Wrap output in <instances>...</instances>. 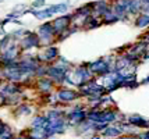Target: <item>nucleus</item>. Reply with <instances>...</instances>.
I'll return each mask as SVG.
<instances>
[{
    "label": "nucleus",
    "instance_id": "1",
    "mask_svg": "<svg viewBox=\"0 0 149 139\" xmlns=\"http://www.w3.org/2000/svg\"><path fill=\"white\" fill-rule=\"evenodd\" d=\"M54 93H56V96H57L58 102H60L63 106L72 104L74 102L82 99L77 88H68V86H65V85L57 86L56 91H54Z\"/></svg>",
    "mask_w": 149,
    "mask_h": 139
},
{
    "label": "nucleus",
    "instance_id": "2",
    "mask_svg": "<svg viewBox=\"0 0 149 139\" xmlns=\"http://www.w3.org/2000/svg\"><path fill=\"white\" fill-rule=\"evenodd\" d=\"M52 24H53V28H54V32H56V36H57L60 32L65 31L67 28H70L72 25V13L58 15L57 18L52 20Z\"/></svg>",
    "mask_w": 149,
    "mask_h": 139
},
{
    "label": "nucleus",
    "instance_id": "3",
    "mask_svg": "<svg viewBox=\"0 0 149 139\" xmlns=\"http://www.w3.org/2000/svg\"><path fill=\"white\" fill-rule=\"evenodd\" d=\"M56 84L53 82L49 77H43V78H36L35 80V89L38 93H53L56 91Z\"/></svg>",
    "mask_w": 149,
    "mask_h": 139
},
{
    "label": "nucleus",
    "instance_id": "4",
    "mask_svg": "<svg viewBox=\"0 0 149 139\" xmlns=\"http://www.w3.org/2000/svg\"><path fill=\"white\" fill-rule=\"evenodd\" d=\"M127 122H128L130 125L135 127L136 129H139V131L149 129V118L148 117H143L141 114H136V113L127 115Z\"/></svg>",
    "mask_w": 149,
    "mask_h": 139
},
{
    "label": "nucleus",
    "instance_id": "5",
    "mask_svg": "<svg viewBox=\"0 0 149 139\" xmlns=\"http://www.w3.org/2000/svg\"><path fill=\"white\" fill-rule=\"evenodd\" d=\"M100 135H102V138H106V139H117L123 135V131H121L120 127L114 122V124H110Z\"/></svg>",
    "mask_w": 149,
    "mask_h": 139
},
{
    "label": "nucleus",
    "instance_id": "6",
    "mask_svg": "<svg viewBox=\"0 0 149 139\" xmlns=\"http://www.w3.org/2000/svg\"><path fill=\"white\" fill-rule=\"evenodd\" d=\"M134 27L138 29H148L149 28V14L141 13L136 17H134Z\"/></svg>",
    "mask_w": 149,
    "mask_h": 139
},
{
    "label": "nucleus",
    "instance_id": "7",
    "mask_svg": "<svg viewBox=\"0 0 149 139\" xmlns=\"http://www.w3.org/2000/svg\"><path fill=\"white\" fill-rule=\"evenodd\" d=\"M145 0H130V6H128V14L134 18L138 14L142 13V7Z\"/></svg>",
    "mask_w": 149,
    "mask_h": 139
},
{
    "label": "nucleus",
    "instance_id": "8",
    "mask_svg": "<svg viewBox=\"0 0 149 139\" xmlns=\"http://www.w3.org/2000/svg\"><path fill=\"white\" fill-rule=\"evenodd\" d=\"M32 106L28 103H19L18 106H15L14 110V115L15 117H25V115H31L32 114Z\"/></svg>",
    "mask_w": 149,
    "mask_h": 139
},
{
    "label": "nucleus",
    "instance_id": "9",
    "mask_svg": "<svg viewBox=\"0 0 149 139\" xmlns=\"http://www.w3.org/2000/svg\"><path fill=\"white\" fill-rule=\"evenodd\" d=\"M102 21H103V25H111V24H116L120 21V18L117 17L116 14L113 13V10H111V7L106 11V13L102 15Z\"/></svg>",
    "mask_w": 149,
    "mask_h": 139
},
{
    "label": "nucleus",
    "instance_id": "10",
    "mask_svg": "<svg viewBox=\"0 0 149 139\" xmlns=\"http://www.w3.org/2000/svg\"><path fill=\"white\" fill-rule=\"evenodd\" d=\"M46 6V0H33L31 7L32 8H36V10H40V8H43Z\"/></svg>",
    "mask_w": 149,
    "mask_h": 139
},
{
    "label": "nucleus",
    "instance_id": "11",
    "mask_svg": "<svg viewBox=\"0 0 149 139\" xmlns=\"http://www.w3.org/2000/svg\"><path fill=\"white\" fill-rule=\"evenodd\" d=\"M138 139H149V129H145V131H139L138 135H136Z\"/></svg>",
    "mask_w": 149,
    "mask_h": 139
},
{
    "label": "nucleus",
    "instance_id": "12",
    "mask_svg": "<svg viewBox=\"0 0 149 139\" xmlns=\"http://www.w3.org/2000/svg\"><path fill=\"white\" fill-rule=\"evenodd\" d=\"M139 84H141V85H149V75H146L143 80L139 81Z\"/></svg>",
    "mask_w": 149,
    "mask_h": 139
},
{
    "label": "nucleus",
    "instance_id": "13",
    "mask_svg": "<svg viewBox=\"0 0 149 139\" xmlns=\"http://www.w3.org/2000/svg\"><path fill=\"white\" fill-rule=\"evenodd\" d=\"M89 139H102V135L100 133H92L89 136Z\"/></svg>",
    "mask_w": 149,
    "mask_h": 139
},
{
    "label": "nucleus",
    "instance_id": "14",
    "mask_svg": "<svg viewBox=\"0 0 149 139\" xmlns=\"http://www.w3.org/2000/svg\"><path fill=\"white\" fill-rule=\"evenodd\" d=\"M146 1H149V0H146Z\"/></svg>",
    "mask_w": 149,
    "mask_h": 139
}]
</instances>
